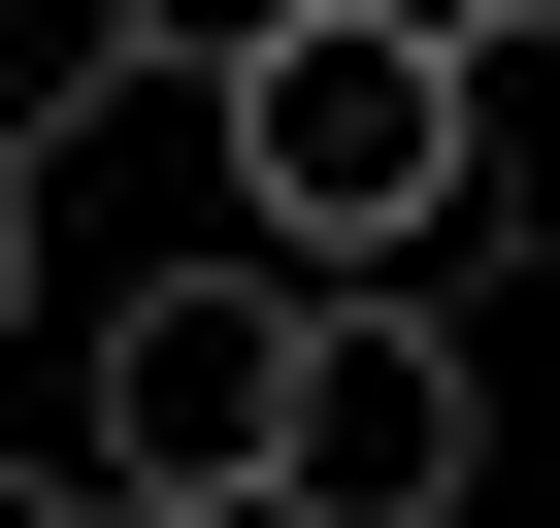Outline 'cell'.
Instances as JSON below:
<instances>
[{
  "label": "cell",
  "instance_id": "277c9868",
  "mask_svg": "<svg viewBox=\"0 0 560 528\" xmlns=\"http://www.w3.org/2000/svg\"><path fill=\"white\" fill-rule=\"evenodd\" d=\"M264 34H298V0H100V67H165V100H231Z\"/></svg>",
  "mask_w": 560,
  "mask_h": 528
},
{
  "label": "cell",
  "instance_id": "ba28073f",
  "mask_svg": "<svg viewBox=\"0 0 560 528\" xmlns=\"http://www.w3.org/2000/svg\"><path fill=\"white\" fill-rule=\"evenodd\" d=\"M494 34H560V0H494Z\"/></svg>",
  "mask_w": 560,
  "mask_h": 528
},
{
  "label": "cell",
  "instance_id": "3957f363",
  "mask_svg": "<svg viewBox=\"0 0 560 528\" xmlns=\"http://www.w3.org/2000/svg\"><path fill=\"white\" fill-rule=\"evenodd\" d=\"M494 495V364L429 298H330L298 331V429H264V528H462Z\"/></svg>",
  "mask_w": 560,
  "mask_h": 528
},
{
  "label": "cell",
  "instance_id": "52a82bcc",
  "mask_svg": "<svg viewBox=\"0 0 560 528\" xmlns=\"http://www.w3.org/2000/svg\"><path fill=\"white\" fill-rule=\"evenodd\" d=\"M0 528H132V495H100V462H0Z\"/></svg>",
  "mask_w": 560,
  "mask_h": 528
},
{
  "label": "cell",
  "instance_id": "5b68a950",
  "mask_svg": "<svg viewBox=\"0 0 560 528\" xmlns=\"http://www.w3.org/2000/svg\"><path fill=\"white\" fill-rule=\"evenodd\" d=\"M67 100H132V67H100V0H0V133L67 165Z\"/></svg>",
  "mask_w": 560,
  "mask_h": 528
},
{
  "label": "cell",
  "instance_id": "6da1fadb",
  "mask_svg": "<svg viewBox=\"0 0 560 528\" xmlns=\"http://www.w3.org/2000/svg\"><path fill=\"white\" fill-rule=\"evenodd\" d=\"M494 165V0H298V34L231 67V231L298 264V298H396Z\"/></svg>",
  "mask_w": 560,
  "mask_h": 528
},
{
  "label": "cell",
  "instance_id": "7a4b0ae2",
  "mask_svg": "<svg viewBox=\"0 0 560 528\" xmlns=\"http://www.w3.org/2000/svg\"><path fill=\"white\" fill-rule=\"evenodd\" d=\"M298 331H330L298 264H132V298H100V429H67V462H100L132 528H264V429H298Z\"/></svg>",
  "mask_w": 560,
  "mask_h": 528
},
{
  "label": "cell",
  "instance_id": "8992f818",
  "mask_svg": "<svg viewBox=\"0 0 560 528\" xmlns=\"http://www.w3.org/2000/svg\"><path fill=\"white\" fill-rule=\"evenodd\" d=\"M34 298H67V165L0 133V331H34Z\"/></svg>",
  "mask_w": 560,
  "mask_h": 528
}]
</instances>
